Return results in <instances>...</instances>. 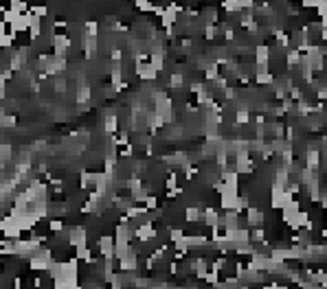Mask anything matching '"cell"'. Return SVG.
<instances>
[{"label": "cell", "mask_w": 327, "mask_h": 289, "mask_svg": "<svg viewBox=\"0 0 327 289\" xmlns=\"http://www.w3.org/2000/svg\"><path fill=\"white\" fill-rule=\"evenodd\" d=\"M292 197L295 195H292L290 191H286V188H277V186L270 188V206H273L275 210H281Z\"/></svg>", "instance_id": "cell-1"}, {"label": "cell", "mask_w": 327, "mask_h": 289, "mask_svg": "<svg viewBox=\"0 0 327 289\" xmlns=\"http://www.w3.org/2000/svg\"><path fill=\"white\" fill-rule=\"evenodd\" d=\"M99 254L103 259H114V237L101 235L99 237Z\"/></svg>", "instance_id": "cell-2"}, {"label": "cell", "mask_w": 327, "mask_h": 289, "mask_svg": "<svg viewBox=\"0 0 327 289\" xmlns=\"http://www.w3.org/2000/svg\"><path fill=\"white\" fill-rule=\"evenodd\" d=\"M264 221H266L264 210H259V208H255V206H248V208H246V224H248V226L262 228Z\"/></svg>", "instance_id": "cell-3"}, {"label": "cell", "mask_w": 327, "mask_h": 289, "mask_svg": "<svg viewBox=\"0 0 327 289\" xmlns=\"http://www.w3.org/2000/svg\"><path fill=\"white\" fill-rule=\"evenodd\" d=\"M136 75L141 77L143 81H154L158 77V72L149 66V62H136Z\"/></svg>", "instance_id": "cell-4"}, {"label": "cell", "mask_w": 327, "mask_h": 289, "mask_svg": "<svg viewBox=\"0 0 327 289\" xmlns=\"http://www.w3.org/2000/svg\"><path fill=\"white\" fill-rule=\"evenodd\" d=\"M270 53H273V48H270V44H257L255 46V64H270Z\"/></svg>", "instance_id": "cell-5"}, {"label": "cell", "mask_w": 327, "mask_h": 289, "mask_svg": "<svg viewBox=\"0 0 327 289\" xmlns=\"http://www.w3.org/2000/svg\"><path fill=\"white\" fill-rule=\"evenodd\" d=\"M202 219H204V224H207L209 228H218L220 226V219H222V215L218 213V208H213V206H207L202 210Z\"/></svg>", "instance_id": "cell-6"}, {"label": "cell", "mask_w": 327, "mask_h": 289, "mask_svg": "<svg viewBox=\"0 0 327 289\" xmlns=\"http://www.w3.org/2000/svg\"><path fill=\"white\" fill-rule=\"evenodd\" d=\"M185 219L189 221V224H198V221H202V210L196 208V206H187L185 208Z\"/></svg>", "instance_id": "cell-7"}, {"label": "cell", "mask_w": 327, "mask_h": 289, "mask_svg": "<svg viewBox=\"0 0 327 289\" xmlns=\"http://www.w3.org/2000/svg\"><path fill=\"white\" fill-rule=\"evenodd\" d=\"M286 62H288V66H292V68H295V66H301L303 64V55L290 48V51H286Z\"/></svg>", "instance_id": "cell-8"}, {"label": "cell", "mask_w": 327, "mask_h": 289, "mask_svg": "<svg viewBox=\"0 0 327 289\" xmlns=\"http://www.w3.org/2000/svg\"><path fill=\"white\" fill-rule=\"evenodd\" d=\"M251 123V110H235V125H248Z\"/></svg>", "instance_id": "cell-9"}, {"label": "cell", "mask_w": 327, "mask_h": 289, "mask_svg": "<svg viewBox=\"0 0 327 289\" xmlns=\"http://www.w3.org/2000/svg\"><path fill=\"white\" fill-rule=\"evenodd\" d=\"M251 241H255L257 246H259V243H268L264 228H253V230H251Z\"/></svg>", "instance_id": "cell-10"}, {"label": "cell", "mask_w": 327, "mask_h": 289, "mask_svg": "<svg viewBox=\"0 0 327 289\" xmlns=\"http://www.w3.org/2000/svg\"><path fill=\"white\" fill-rule=\"evenodd\" d=\"M169 86L176 88V90H180L182 86H185V77H182V72H171L169 77Z\"/></svg>", "instance_id": "cell-11"}, {"label": "cell", "mask_w": 327, "mask_h": 289, "mask_svg": "<svg viewBox=\"0 0 327 289\" xmlns=\"http://www.w3.org/2000/svg\"><path fill=\"white\" fill-rule=\"evenodd\" d=\"M29 13L42 20V18H46L48 15V7H44V4H33V7H29Z\"/></svg>", "instance_id": "cell-12"}, {"label": "cell", "mask_w": 327, "mask_h": 289, "mask_svg": "<svg viewBox=\"0 0 327 289\" xmlns=\"http://www.w3.org/2000/svg\"><path fill=\"white\" fill-rule=\"evenodd\" d=\"M255 79H257L259 86H273V83H275V75H273V72H266V75H255Z\"/></svg>", "instance_id": "cell-13"}, {"label": "cell", "mask_w": 327, "mask_h": 289, "mask_svg": "<svg viewBox=\"0 0 327 289\" xmlns=\"http://www.w3.org/2000/svg\"><path fill=\"white\" fill-rule=\"evenodd\" d=\"M204 26V37L207 40H215L218 37V24H202Z\"/></svg>", "instance_id": "cell-14"}, {"label": "cell", "mask_w": 327, "mask_h": 289, "mask_svg": "<svg viewBox=\"0 0 327 289\" xmlns=\"http://www.w3.org/2000/svg\"><path fill=\"white\" fill-rule=\"evenodd\" d=\"M48 230L51 232H62L64 230V221L57 219V217H51V221H48Z\"/></svg>", "instance_id": "cell-15"}, {"label": "cell", "mask_w": 327, "mask_h": 289, "mask_svg": "<svg viewBox=\"0 0 327 289\" xmlns=\"http://www.w3.org/2000/svg\"><path fill=\"white\" fill-rule=\"evenodd\" d=\"M202 281H207L209 283V285H215V283H220V272H213V270H209L207 272V274H204V279Z\"/></svg>", "instance_id": "cell-16"}, {"label": "cell", "mask_w": 327, "mask_h": 289, "mask_svg": "<svg viewBox=\"0 0 327 289\" xmlns=\"http://www.w3.org/2000/svg\"><path fill=\"white\" fill-rule=\"evenodd\" d=\"M53 88H55V92H64L66 90V79H64L62 75H57L53 79Z\"/></svg>", "instance_id": "cell-17"}, {"label": "cell", "mask_w": 327, "mask_h": 289, "mask_svg": "<svg viewBox=\"0 0 327 289\" xmlns=\"http://www.w3.org/2000/svg\"><path fill=\"white\" fill-rule=\"evenodd\" d=\"M136 7L141 9V11H154V4L152 2H145V0H138Z\"/></svg>", "instance_id": "cell-18"}, {"label": "cell", "mask_w": 327, "mask_h": 289, "mask_svg": "<svg viewBox=\"0 0 327 289\" xmlns=\"http://www.w3.org/2000/svg\"><path fill=\"white\" fill-rule=\"evenodd\" d=\"M259 289H270V285H262V287H259Z\"/></svg>", "instance_id": "cell-19"}]
</instances>
